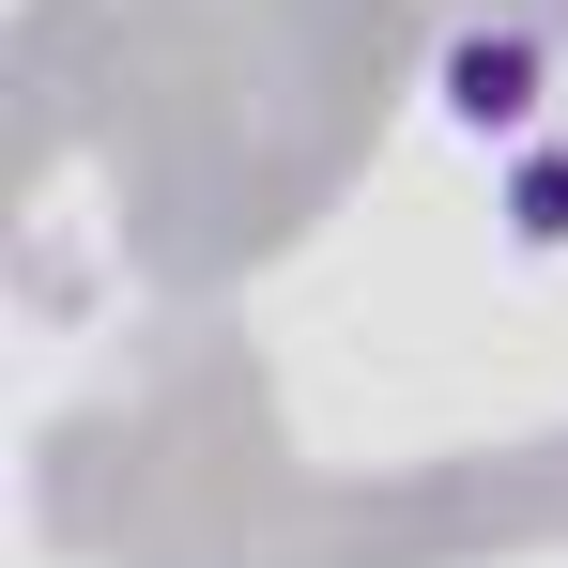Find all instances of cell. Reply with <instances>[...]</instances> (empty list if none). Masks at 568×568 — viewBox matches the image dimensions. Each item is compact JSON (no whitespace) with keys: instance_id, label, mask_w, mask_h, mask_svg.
Returning a JSON list of instances; mask_svg holds the SVG:
<instances>
[{"instance_id":"obj_1","label":"cell","mask_w":568,"mask_h":568,"mask_svg":"<svg viewBox=\"0 0 568 568\" xmlns=\"http://www.w3.org/2000/svg\"><path fill=\"white\" fill-rule=\"evenodd\" d=\"M523 78H538V47H462L446 62V108L462 123H523Z\"/></svg>"}]
</instances>
